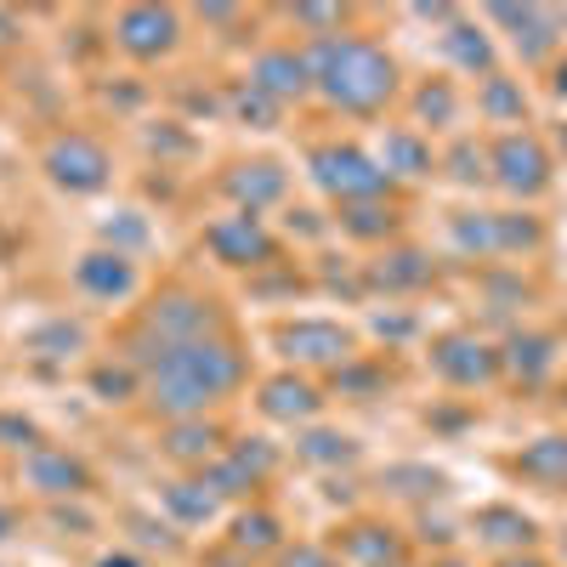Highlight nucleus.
<instances>
[{"label":"nucleus","mask_w":567,"mask_h":567,"mask_svg":"<svg viewBox=\"0 0 567 567\" xmlns=\"http://www.w3.org/2000/svg\"><path fill=\"white\" fill-rule=\"evenodd\" d=\"M432 363H437V374L449 386H483V381L499 374V352L477 336H443L432 347Z\"/></svg>","instance_id":"nucleus-6"},{"label":"nucleus","mask_w":567,"mask_h":567,"mask_svg":"<svg viewBox=\"0 0 567 567\" xmlns=\"http://www.w3.org/2000/svg\"><path fill=\"white\" fill-rule=\"evenodd\" d=\"M556 97L567 103V63H556Z\"/></svg>","instance_id":"nucleus-42"},{"label":"nucleus","mask_w":567,"mask_h":567,"mask_svg":"<svg viewBox=\"0 0 567 567\" xmlns=\"http://www.w3.org/2000/svg\"><path fill=\"white\" fill-rule=\"evenodd\" d=\"M233 114H239L245 125H261V131H267V125L278 120V103L267 97V91H256V85H245V91H239V97H233Z\"/></svg>","instance_id":"nucleus-32"},{"label":"nucleus","mask_w":567,"mask_h":567,"mask_svg":"<svg viewBox=\"0 0 567 567\" xmlns=\"http://www.w3.org/2000/svg\"><path fill=\"white\" fill-rule=\"evenodd\" d=\"M477 109H483V120H494V125H523V114H528V91H523V80L488 74Z\"/></svg>","instance_id":"nucleus-18"},{"label":"nucleus","mask_w":567,"mask_h":567,"mask_svg":"<svg viewBox=\"0 0 567 567\" xmlns=\"http://www.w3.org/2000/svg\"><path fill=\"white\" fill-rule=\"evenodd\" d=\"M443 567H460V561H443Z\"/></svg>","instance_id":"nucleus-45"},{"label":"nucleus","mask_w":567,"mask_h":567,"mask_svg":"<svg viewBox=\"0 0 567 567\" xmlns=\"http://www.w3.org/2000/svg\"><path fill=\"white\" fill-rule=\"evenodd\" d=\"M505 567H539V561H534V556H528V561H516V556H511V561H505Z\"/></svg>","instance_id":"nucleus-44"},{"label":"nucleus","mask_w":567,"mask_h":567,"mask_svg":"<svg viewBox=\"0 0 567 567\" xmlns=\"http://www.w3.org/2000/svg\"><path fill=\"white\" fill-rule=\"evenodd\" d=\"M449 165H454V182H483L488 176V154L477 148V142H460V148L449 154Z\"/></svg>","instance_id":"nucleus-33"},{"label":"nucleus","mask_w":567,"mask_h":567,"mask_svg":"<svg viewBox=\"0 0 567 567\" xmlns=\"http://www.w3.org/2000/svg\"><path fill=\"white\" fill-rule=\"evenodd\" d=\"M45 171H52V182L69 187V194H97L109 182V154L91 136H58L52 148H45Z\"/></svg>","instance_id":"nucleus-5"},{"label":"nucleus","mask_w":567,"mask_h":567,"mask_svg":"<svg viewBox=\"0 0 567 567\" xmlns=\"http://www.w3.org/2000/svg\"><path fill=\"white\" fill-rule=\"evenodd\" d=\"M23 477H29V488H40V494H52V499H69V494H85V465L74 460V454H63V449H29V460H23Z\"/></svg>","instance_id":"nucleus-10"},{"label":"nucleus","mask_w":567,"mask_h":567,"mask_svg":"<svg viewBox=\"0 0 567 567\" xmlns=\"http://www.w3.org/2000/svg\"><path fill=\"white\" fill-rule=\"evenodd\" d=\"M85 336H80V323H52V329H40L34 336V347L45 352V358H63V352H74Z\"/></svg>","instance_id":"nucleus-34"},{"label":"nucleus","mask_w":567,"mask_h":567,"mask_svg":"<svg viewBox=\"0 0 567 567\" xmlns=\"http://www.w3.org/2000/svg\"><path fill=\"white\" fill-rule=\"evenodd\" d=\"M7 534H12V511H7V505H0V539H7Z\"/></svg>","instance_id":"nucleus-43"},{"label":"nucleus","mask_w":567,"mask_h":567,"mask_svg":"<svg viewBox=\"0 0 567 567\" xmlns=\"http://www.w3.org/2000/svg\"><path fill=\"white\" fill-rule=\"evenodd\" d=\"M301 460H312V465H341V460H352V437H341V432H307V437H301Z\"/></svg>","instance_id":"nucleus-29"},{"label":"nucleus","mask_w":567,"mask_h":567,"mask_svg":"<svg viewBox=\"0 0 567 567\" xmlns=\"http://www.w3.org/2000/svg\"><path fill=\"white\" fill-rule=\"evenodd\" d=\"M494 245L499 250H534L539 245V221H516V216H494Z\"/></svg>","instance_id":"nucleus-31"},{"label":"nucleus","mask_w":567,"mask_h":567,"mask_svg":"<svg viewBox=\"0 0 567 567\" xmlns=\"http://www.w3.org/2000/svg\"><path fill=\"white\" fill-rule=\"evenodd\" d=\"M97 567H142V561H136V556H125V550H120V556H103V561H97Z\"/></svg>","instance_id":"nucleus-41"},{"label":"nucleus","mask_w":567,"mask_h":567,"mask_svg":"<svg viewBox=\"0 0 567 567\" xmlns=\"http://www.w3.org/2000/svg\"><path fill=\"white\" fill-rule=\"evenodd\" d=\"M278 567H336V556L318 550V545H296V550H284Z\"/></svg>","instance_id":"nucleus-37"},{"label":"nucleus","mask_w":567,"mask_h":567,"mask_svg":"<svg viewBox=\"0 0 567 567\" xmlns=\"http://www.w3.org/2000/svg\"><path fill=\"white\" fill-rule=\"evenodd\" d=\"M443 45H449V58H454L465 74H483V80H488V69H494V45H488V34H483V29L454 23V29L443 34Z\"/></svg>","instance_id":"nucleus-23"},{"label":"nucleus","mask_w":567,"mask_h":567,"mask_svg":"<svg viewBox=\"0 0 567 567\" xmlns=\"http://www.w3.org/2000/svg\"><path fill=\"white\" fill-rule=\"evenodd\" d=\"M420 114L432 120V125H449L454 120V91L449 85H425L420 91Z\"/></svg>","instance_id":"nucleus-35"},{"label":"nucleus","mask_w":567,"mask_h":567,"mask_svg":"<svg viewBox=\"0 0 567 567\" xmlns=\"http://www.w3.org/2000/svg\"><path fill=\"white\" fill-rule=\"evenodd\" d=\"M296 23H312V29H336L341 12L336 7H296Z\"/></svg>","instance_id":"nucleus-39"},{"label":"nucleus","mask_w":567,"mask_h":567,"mask_svg":"<svg viewBox=\"0 0 567 567\" xmlns=\"http://www.w3.org/2000/svg\"><path fill=\"white\" fill-rule=\"evenodd\" d=\"M109 239H120V245H148V227H142V221L125 210L120 221H109Z\"/></svg>","instance_id":"nucleus-38"},{"label":"nucleus","mask_w":567,"mask_h":567,"mask_svg":"<svg viewBox=\"0 0 567 567\" xmlns=\"http://www.w3.org/2000/svg\"><path fill=\"white\" fill-rule=\"evenodd\" d=\"M494 23L516 29V45H523L528 58H545L550 45H556V29H561V18L556 12H539V7H494Z\"/></svg>","instance_id":"nucleus-15"},{"label":"nucleus","mask_w":567,"mask_h":567,"mask_svg":"<svg viewBox=\"0 0 567 567\" xmlns=\"http://www.w3.org/2000/svg\"><path fill=\"white\" fill-rule=\"evenodd\" d=\"M227 194L239 199L250 216L261 210V205H272V199H284V171L278 165H267V159H256V165H239L227 176Z\"/></svg>","instance_id":"nucleus-17"},{"label":"nucleus","mask_w":567,"mask_h":567,"mask_svg":"<svg viewBox=\"0 0 567 567\" xmlns=\"http://www.w3.org/2000/svg\"><path fill=\"white\" fill-rule=\"evenodd\" d=\"M205 567H250V556H245V550H233V545H227V550H216V556H210Z\"/></svg>","instance_id":"nucleus-40"},{"label":"nucleus","mask_w":567,"mask_h":567,"mask_svg":"<svg viewBox=\"0 0 567 567\" xmlns=\"http://www.w3.org/2000/svg\"><path fill=\"white\" fill-rule=\"evenodd\" d=\"M307 69H312V85H318L336 109H347V114L386 109L392 91H398L392 58L374 52L369 40H336V34H323L312 52H307Z\"/></svg>","instance_id":"nucleus-2"},{"label":"nucleus","mask_w":567,"mask_h":567,"mask_svg":"<svg viewBox=\"0 0 567 567\" xmlns=\"http://www.w3.org/2000/svg\"><path fill=\"white\" fill-rule=\"evenodd\" d=\"M425 278H432V261H425L420 250H398V256L381 261V284H386V290H414V284H425Z\"/></svg>","instance_id":"nucleus-27"},{"label":"nucleus","mask_w":567,"mask_h":567,"mask_svg":"<svg viewBox=\"0 0 567 567\" xmlns=\"http://www.w3.org/2000/svg\"><path fill=\"white\" fill-rule=\"evenodd\" d=\"M165 505L182 516V523H210V516H216V488L210 483H171Z\"/></svg>","instance_id":"nucleus-24"},{"label":"nucleus","mask_w":567,"mask_h":567,"mask_svg":"<svg viewBox=\"0 0 567 567\" xmlns=\"http://www.w3.org/2000/svg\"><path fill=\"white\" fill-rule=\"evenodd\" d=\"M245 381V363L227 341H194L165 352V363L148 369V403L171 420H199L210 403H221L233 386Z\"/></svg>","instance_id":"nucleus-1"},{"label":"nucleus","mask_w":567,"mask_h":567,"mask_svg":"<svg viewBox=\"0 0 567 567\" xmlns=\"http://www.w3.org/2000/svg\"><path fill=\"white\" fill-rule=\"evenodd\" d=\"M381 171L386 176H432V148L409 131H386L381 142Z\"/></svg>","instance_id":"nucleus-20"},{"label":"nucleus","mask_w":567,"mask_h":567,"mask_svg":"<svg viewBox=\"0 0 567 567\" xmlns=\"http://www.w3.org/2000/svg\"><path fill=\"white\" fill-rule=\"evenodd\" d=\"M341 556H347V561H363V567H392V561H398V539H392V528L358 523V528L341 539Z\"/></svg>","instance_id":"nucleus-21"},{"label":"nucleus","mask_w":567,"mask_h":567,"mask_svg":"<svg viewBox=\"0 0 567 567\" xmlns=\"http://www.w3.org/2000/svg\"><path fill=\"white\" fill-rule=\"evenodd\" d=\"M91 392H97L103 403H131L136 398V363H125V369H97V374H91Z\"/></svg>","instance_id":"nucleus-28"},{"label":"nucleus","mask_w":567,"mask_h":567,"mask_svg":"<svg viewBox=\"0 0 567 567\" xmlns=\"http://www.w3.org/2000/svg\"><path fill=\"white\" fill-rule=\"evenodd\" d=\"M114 34H120V45L131 58H165L176 45V12H165V7H125Z\"/></svg>","instance_id":"nucleus-8"},{"label":"nucleus","mask_w":567,"mask_h":567,"mask_svg":"<svg viewBox=\"0 0 567 567\" xmlns=\"http://www.w3.org/2000/svg\"><path fill=\"white\" fill-rule=\"evenodd\" d=\"M205 245H210L216 261H227V267H261V261H272V239H267V227H261L250 210L216 221V227L205 233Z\"/></svg>","instance_id":"nucleus-7"},{"label":"nucleus","mask_w":567,"mask_h":567,"mask_svg":"<svg viewBox=\"0 0 567 567\" xmlns=\"http://www.w3.org/2000/svg\"><path fill=\"white\" fill-rule=\"evenodd\" d=\"M312 176L323 194H336L341 205H369L386 194V171L381 159H369L363 148H318L312 154Z\"/></svg>","instance_id":"nucleus-3"},{"label":"nucleus","mask_w":567,"mask_h":567,"mask_svg":"<svg viewBox=\"0 0 567 567\" xmlns=\"http://www.w3.org/2000/svg\"><path fill=\"white\" fill-rule=\"evenodd\" d=\"M267 465H272V454H267L261 443H256V449H250V443H239L227 460H216V465H210V477H205V483L216 488V499H221V494H245V488H256V483L267 477Z\"/></svg>","instance_id":"nucleus-13"},{"label":"nucleus","mask_w":567,"mask_h":567,"mask_svg":"<svg viewBox=\"0 0 567 567\" xmlns=\"http://www.w3.org/2000/svg\"><path fill=\"white\" fill-rule=\"evenodd\" d=\"M477 528H483V539H494V545H528V539H534V523H528V516H523V511H505V505L483 511Z\"/></svg>","instance_id":"nucleus-26"},{"label":"nucleus","mask_w":567,"mask_h":567,"mask_svg":"<svg viewBox=\"0 0 567 567\" xmlns=\"http://www.w3.org/2000/svg\"><path fill=\"white\" fill-rule=\"evenodd\" d=\"M347 233H358V239H386L392 233V210H381V205H347Z\"/></svg>","instance_id":"nucleus-30"},{"label":"nucleus","mask_w":567,"mask_h":567,"mask_svg":"<svg viewBox=\"0 0 567 567\" xmlns=\"http://www.w3.org/2000/svg\"><path fill=\"white\" fill-rule=\"evenodd\" d=\"M516 471L534 483H550V488H567V437H539L516 454Z\"/></svg>","instance_id":"nucleus-19"},{"label":"nucleus","mask_w":567,"mask_h":567,"mask_svg":"<svg viewBox=\"0 0 567 567\" xmlns=\"http://www.w3.org/2000/svg\"><path fill=\"white\" fill-rule=\"evenodd\" d=\"M250 85L267 91L272 103H290V97H307V91H312V69L296 52H261L256 69H250Z\"/></svg>","instance_id":"nucleus-11"},{"label":"nucleus","mask_w":567,"mask_h":567,"mask_svg":"<svg viewBox=\"0 0 567 567\" xmlns=\"http://www.w3.org/2000/svg\"><path fill=\"white\" fill-rule=\"evenodd\" d=\"M278 341H284V352L301 358V363H347V358H352V336H347L341 323H323V318L290 323Z\"/></svg>","instance_id":"nucleus-9"},{"label":"nucleus","mask_w":567,"mask_h":567,"mask_svg":"<svg viewBox=\"0 0 567 567\" xmlns=\"http://www.w3.org/2000/svg\"><path fill=\"white\" fill-rule=\"evenodd\" d=\"M261 414L267 420H312L318 414V386L301 374H278L261 386Z\"/></svg>","instance_id":"nucleus-14"},{"label":"nucleus","mask_w":567,"mask_h":567,"mask_svg":"<svg viewBox=\"0 0 567 567\" xmlns=\"http://www.w3.org/2000/svg\"><path fill=\"white\" fill-rule=\"evenodd\" d=\"M499 363H505L523 386H539L545 374L556 369V341H550V336H511V347L499 352Z\"/></svg>","instance_id":"nucleus-16"},{"label":"nucleus","mask_w":567,"mask_h":567,"mask_svg":"<svg viewBox=\"0 0 567 567\" xmlns=\"http://www.w3.org/2000/svg\"><path fill=\"white\" fill-rule=\"evenodd\" d=\"M488 171H494V182L505 187V194L534 199V194H545V182H550V154H545V142L534 131H505L488 148Z\"/></svg>","instance_id":"nucleus-4"},{"label":"nucleus","mask_w":567,"mask_h":567,"mask_svg":"<svg viewBox=\"0 0 567 567\" xmlns=\"http://www.w3.org/2000/svg\"><path fill=\"white\" fill-rule=\"evenodd\" d=\"M0 443H7V449H40L34 443V425L23 414H0Z\"/></svg>","instance_id":"nucleus-36"},{"label":"nucleus","mask_w":567,"mask_h":567,"mask_svg":"<svg viewBox=\"0 0 567 567\" xmlns=\"http://www.w3.org/2000/svg\"><path fill=\"white\" fill-rule=\"evenodd\" d=\"M233 550H245V556H256V550H278V516H267V511H245L239 523H233Z\"/></svg>","instance_id":"nucleus-25"},{"label":"nucleus","mask_w":567,"mask_h":567,"mask_svg":"<svg viewBox=\"0 0 567 567\" xmlns=\"http://www.w3.org/2000/svg\"><path fill=\"white\" fill-rule=\"evenodd\" d=\"M74 278H80V290L103 296V301L131 296V284H136V272H131V256H125V250H91V256H80Z\"/></svg>","instance_id":"nucleus-12"},{"label":"nucleus","mask_w":567,"mask_h":567,"mask_svg":"<svg viewBox=\"0 0 567 567\" xmlns=\"http://www.w3.org/2000/svg\"><path fill=\"white\" fill-rule=\"evenodd\" d=\"M216 425L199 414V420H171V432H165V454L171 460H210L216 454Z\"/></svg>","instance_id":"nucleus-22"}]
</instances>
